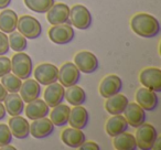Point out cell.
<instances>
[{"label":"cell","mask_w":161,"mask_h":150,"mask_svg":"<svg viewBox=\"0 0 161 150\" xmlns=\"http://www.w3.org/2000/svg\"><path fill=\"white\" fill-rule=\"evenodd\" d=\"M69 23L78 30H86L92 25V14L90 10L82 5H75L69 8Z\"/></svg>","instance_id":"5b68a950"},{"label":"cell","mask_w":161,"mask_h":150,"mask_svg":"<svg viewBox=\"0 0 161 150\" xmlns=\"http://www.w3.org/2000/svg\"><path fill=\"white\" fill-rule=\"evenodd\" d=\"M11 3V0H0V9H6Z\"/></svg>","instance_id":"74e56055"},{"label":"cell","mask_w":161,"mask_h":150,"mask_svg":"<svg viewBox=\"0 0 161 150\" xmlns=\"http://www.w3.org/2000/svg\"><path fill=\"white\" fill-rule=\"evenodd\" d=\"M121 88H123V81L120 77L115 74H109L102 80L99 84V94L104 98H108L120 92Z\"/></svg>","instance_id":"4fadbf2b"},{"label":"cell","mask_w":161,"mask_h":150,"mask_svg":"<svg viewBox=\"0 0 161 150\" xmlns=\"http://www.w3.org/2000/svg\"><path fill=\"white\" fill-rule=\"evenodd\" d=\"M61 140L63 141L64 145H66L67 147L76 148L80 147L84 141L86 140V136L82 129H77V128H65L62 132H61Z\"/></svg>","instance_id":"ac0fdd59"},{"label":"cell","mask_w":161,"mask_h":150,"mask_svg":"<svg viewBox=\"0 0 161 150\" xmlns=\"http://www.w3.org/2000/svg\"><path fill=\"white\" fill-rule=\"evenodd\" d=\"M9 40L5 32L0 31V55H6L9 52Z\"/></svg>","instance_id":"836d02e7"},{"label":"cell","mask_w":161,"mask_h":150,"mask_svg":"<svg viewBox=\"0 0 161 150\" xmlns=\"http://www.w3.org/2000/svg\"><path fill=\"white\" fill-rule=\"evenodd\" d=\"M64 97L67 101V103L73 106L83 105L86 102V93L82 87L75 85L66 87V91L64 93Z\"/></svg>","instance_id":"83f0119b"},{"label":"cell","mask_w":161,"mask_h":150,"mask_svg":"<svg viewBox=\"0 0 161 150\" xmlns=\"http://www.w3.org/2000/svg\"><path fill=\"white\" fill-rule=\"evenodd\" d=\"M0 149H1V150H16V148H14V146L10 145V143H8V145L3 146V147H0Z\"/></svg>","instance_id":"f35d334b"},{"label":"cell","mask_w":161,"mask_h":150,"mask_svg":"<svg viewBox=\"0 0 161 150\" xmlns=\"http://www.w3.org/2000/svg\"><path fill=\"white\" fill-rule=\"evenodd\" d=\"M3 87L7 90L8 93H18L20 91L21 84H22V80H20L18 76H16L14 73L11 74V72L7 73L6 75L0 77Z\"/></svg>","instance_id":"f1b7e54d"},{"label":"cell","mask_w":161,"mask_h":150,"mask_svg":"<svg viewBox=\"0 0 161 150\" xmlns=\"http://www.w3.org/2000/svg\"><path fill=\"white\" fill-rule=\"evenodd\" d=\"M52 112L50 113V119L56 127H62L67 124L69 116V106L65 104H58V105L52 107Z\"/></svg>","instance_id":"484cf974"},{"label":"cell","mask_w":161,"mask_h":150,"mask_svg":"<svg viewBox=\"0 0 161 150\" xmlns=\"http://www.w3.org/2000/svg\"><path fill=\"white\" fill-rule=\"evenodd\" d=\"M139 81L143 87L153 92H161V69L159 67H146L139 73Z\"/></svg>","instance_id":"ba28073f"},{"label":"cell","mask_w":161,"mask_h":150,"mask_svg":"<svg viewBox=\"0 0 161 150\" xmlns=\"http://www.w3.org/2000/svg\"><path fill=\"white\" fill-rule=\"evenodd\" d=\"M74 64L82 73L92 74L98 69L99 61L91 51H80L74 56Z\"/></svg>","instance_id":"8992f818"},{"label":"cell","mask_w":161,"mask_h":150,"mask_svg":"<svg viewBox=\"0 0 161 150\" xmlns=\"http://www.w3.org/2000/svg\"><path fill=\"white\" fill-rule=\"evenodd\" d=\"M157 137H158V134H157L154 126H152L151 124H141L140 126L137 127L136 135H135L137 148L141 150L152 149L153 142Z\"/></svg>","instance_id":"277c9868"},{"label":"cell","mask_w":161,"mask_h":150,"mask_svg":"<svg viewBox=\"0 0 161 150\" xmlns=\"http://www.w3.org/2000/svg\"><path fill=\"white\" fill-rule=\"evenodd\" d=\"M90 119V115L86 108L82 105L73 106V108L69 109V116L67 123L71 125V127L77 128V129H84L86 128Z\"/></svg>","instance_id":"e0dca14e"},{"label":"cell","mask_w":161,"mask_h":150,"mask_svg":"<svg viewBox=\"0 0 161 150\" xmlns=\"http://www.w3.org/2000/svg\"><path fill=\"white\" fill-rule=\"evenodd\" d=\"M49 39L53 43L58 45L67 44L74 39V30L69 23H61V25H52L49 30Z\"/></svg>","instance_id":"52a82bcc"},{"label":"cell","mask_w":161,"mask_h":150,"mask_svg":"<svg viewBox=\"0 0 161 150\" xmlns=\"http://www.w3.org/2000/svg\"><path fill=\"white\" fill-rule=\"evenodd\" d=\"M135 99H136V103L142 109L148 110V112L154 110L158 107L159 104V98L157 93L147 87H143V86L136 92Z\"/></svg>","instance_id":"8fae6325"},{"label":"cell","mask_w":161,"mask_h":150,"mask_svg":"<svg viewBox=\"0 0 161 150\" xmlns=\"http://www.w3.org/2000/svg\"><path fill=\"white\" fill-rule=\"evenodd\" d=\"M20 96L23 99V102L29 103L34 99L39 98L41 94V85L36 80L32 79H27L25 80L20 87Z\"/></svg>","instance_id":"44dd1931"},{"label":"cell","mask_w":161,"mask_h":150,"mask_svg":"<svg viewBox=\"0 0 161 150\" xmlns=\"http://www.w3.org/2000/svg\"><path fill=\"white\" fill-rule=\"evenodd\" d=\"M18 14L11 9H3L0 12V31L5 33H11L17 30Z\"/></svg>","instance_id":"d4e9b609"},{"label":"cell","mask_w":161,"mask_h":150,"mask_svg":"<svg viewBox=\"0 0 161 150\" xmlns=\"http://www.w3.org/2000/svg\"><path fill=\"white\" fill-rule=\"evenodd\" d=\"M64 86L61 85L60 83L54 82L49 84L44 91V102L49 107H54L64 101Z\"/></svg>","instance_id":"d6986e66"},{"label":"cell","mask_w":161,"mask_h":150,"mask_svg":"<svg viewBox=\"0 0 161 150\" xmlns=\"http://www.w3.org/2000/svg\"><path fill=\"white\" fill-rule=\"evenodd\" d=\"M8 92L7 90H6L5 87H3V85L1 83H0V102H3V99L6 98V96H7Z\"/></svg>","instance_id":"d590c367"},{"label":"cell","mask_w":161,"mask_h":150,"mask_svg":"<svg viewBox=\"0 0 161 150\" xmlns=\"http://www.w3.org/2000/svg\"><path fill=\"white\" fill-rule=\"evenodd\" d=\"M31 11L36 14H47V11L53 6L54 0H23Z\"/></svg>","instance_id":"4dcf8cb0"},{"label":"cell","mask_w":161,"mask_h":150,"mask_svg":"<svg viewBox=\"0 0 161 150\" xmlns=\"http://www.w3.org/2000/svg\"><path fill=\"white\" fill-rule=\"evenodd\" d=\"M11 141L12 134L10 131L9 126L6 124H0V147L11 143Z\"/></svg>","instance_id":"1f68e13d"},{"label":"cell","mask_w":161,"mask_h":150,"mask_svg":"<svg viewBox=\"0 0 161 150\" xmlns=\"http://www.w3.org/2000/svg\"><path fill=\"white\" fill-rule=\"evenodd\" d=\"M6 114H7V112H6L5 105L3 104V102H0V120L5 118V117H6Z\"/></svg>","instance_id":"8d00e7d4"},{"label":"cell","mask_w":161,"mask_h":150,"mask_svg":"<svg viewBox=\"0 0 161 150\" xmlns=\"http://www.w3.org/2000/svg\"><path fill=\"white\" fill-rule=\"evenodd\" d=\"M54 131V125L47 117L32 120L30 124V135L36 139H42L51 136Z\"/></svg>","instance_id":"5bb4252c"},{"label":"cell","mask_w":161,"mask_h":150,"mask_svg":"<svg viewBox=\"0 0 161 150\" xmlns=\"http://www.w3.org/2000/svg\"><path fill=\"white\" fill-rule=\"evenodd\" d=\"M69 7L66 3H53L51 8L47 11V20L52 25L61 23H69Z\"/></svg>","instance_id":"7c38bea8"},{"label":"cell","mask_w":161,"mask_h":150,"mask_svg":"<svg viewBox=\"0 0 161 150\" xmlns=\"http://www.w3.org/2000/svg\"><path fill=\"white\" fill-rule=\"evenodd\" d=\"M11 72V60L7 56L0 55V77Z\"/></svg>","instance_id":"d6a6232c"},{"label":"cell","mask_w":161,"mask_h":150,"mask_svg":"<svg viewBox=\"0 0 161 150\" xmlns=\"http://www.w3.org/2000/svg\"><path fill=\"white\" fill-rule=\"evenodd\" d=\"M123 114L128 125L134 128H137L146 121L145 109H142L137 103H128Z\"/></svg>","instance_id":"9a60e30c"},{"label":"cell","mask_w":161,"mask_h":150,"mask_svg":"<svg viewBox=\"0 0 161 150\" xmlns=\"http://www.w3.org/2000/svg\"><path fill=\"white\" fill-rule=\"evenodd\" d=\"M78 149L80 150H99L101 147L99 145H97L95 141H84L82 145L78 147Z\"/></svg>","instance_id":"e575fe53"},{"label":"cell","mask_w":161,"mask_h":150,"mask_svg":"<svg viewBox=\"0 0 161 150\" xmlns=\"http://www.w3.org/2000/svg\"><path fill=\"white\" fill-rule=\"evenodd\" d=\"M25 116L31 120L42 117H47L50 113V107L44 102V99L36 98L32 102H29L27 107H25Z\"/></svg>","instance_id":"ffe728a7"},{"label":"cell","mask_w":161,"mask_h":150,"mask_svg":"<svg viewBox=\"0 0 161 150\" xmlns=\"http://www.w3.org/2000/svg\"><path fill=\"white\" fill-rule=\"evenodd\" d=\"M3 105L10 116H18L25 110V102L18 93H8L3 99Z\"/></svg>","instance_id":"603a6c76"},{"label":"cell","mask_w":161,"mask_h":150,"mask_svg":"<svg viewBox=\"0 0 161 150\" xmlns=\"http://www.w3.org/2000/svg\"><path fill=\"white\" fill-rule=\"evenodd\" d=\"M33 64L29 54L17 52L11 58V71L20 80H27L31 76Z\"/></svg>","instance_id":"7a4b0ae2"},{"label":"cell","mask_w":161,"mask_h":150,"mask_svg":"<svg viewBox=\"0 0 161 150\" xmlns=\"http://www.w3.org/2000/svg\"><path fill=\"white\" fill-rule=\"evenodd\" d=\"M113 145L117 150H136L137 142L136 138L132 134L124 131L117 136L113 137Z\"/></svg>","instance_id":"4316f807"},{"label":"cell","mask_w":161,"mask_h":150,"mask_svg":"<svg viewBox=\"0 0 161 150\" xmlns=\"http://www.w3.org/2000/svg\"><path fill=\"white\" fill-rule=\"evenodd\" d=\"M106 99L107 101L105 102V109L110 115L123 114L127 104L129 103L127 97L120 93H117V94L113 95Z\"/></svg>","instance_id":"cb8c5ba5"},{"label":"cell","mask_w":161,"mask_h":150,"mask_svg":"<svg viewBox=\"0 0 161 150\" xmlns=\"http://www.w3.org/2000/svg\"><path fill=\"white\" fill-rule=\"evenodd\" d=\"M130 28L137 34L145 39H151L160 33V23L152 14L140 12L130 19Z\"/></svg>","instance_id":"6da1fadb"},{"label":"cell","mask_w":161,"mask_h":150,"mask_svg":"<svg viewBox=\"0 0 161 150\" xmlns=\"http://www.w3.org/2000/svg\"><path fill=\"white\" fill-rule=\"evenodd\" d=\"M8 126L10 128L12 136L18 139H25L29 137L30 134V124L27 118L21 117V115L18 116H12L9 119Z\"/></svg>","instance_id":"2e32d148"},{"label":"cell","mask_w":161,"mask_h":150,"mask_svg":"<svg viewBox=\"0 0 161 150\" xmlns=\"http://www.w3.org/2000/svg\"><path fill=\"white\" fill-rule=\"evenodd\" d=\"M33 75L39 83L47 86L58 82V69L52 63H41L36 67Z\"/></svg>","instance_id":"30bf717a"},{"label":"cell","mask_w":161,"mask_h":150,"mask_svg":"<svg viewBox=\"0 0 161 150\" xmlns=\"http://www.w3.org/2000/svg\"><path fill=\"white\" fill-rule=\"evenodd\" d=\"M80 79V72L76 65L72 62H66L58 69V81L64 87H69L78 83Z\"/></svg>","instance_id":"9c48e42d"},{"label":"cell","mask_w":161,"mask_h":150,"mask_svg":"<svg viewBox=\"0 0 161 150\" xmlns=\"http://www.w3.org/2000/svg\"><path fill=\"white\" fill-rule=\"evenodd\" d=\"M128 128H129V125L121 114L113 115L105 124V131L110 137H115L121 132L127 131Z\"/></svg>","instance_id":"7402d4cb"},{"label":"cell","mask_w":161,"mask_h":150,"mask_svg":"<svg viewBox=\"0 0 161 150\" xmlns=\"http://www.w3.org/2000/svg\"><path fill=\"white\" fill-rule=\"evenodd\" d=\"M9 40V47L16 52H23L28 47V41L27 38L23 36L20 32H11L10 36H8Z\"/></svg>","instance_id":"f546056e"},{"label":"cell","mask_w":161,"mask_h":150,"mask_svg":"<svg viewBox=\"0 0 161 150\" xmlns=\"http://www.w3.org/2000/svg\"><path fill=\"white\" fill-rule=\"evenodd\" d=\"M17 30L27 39L34 40L41 36L42 25H41L40 21L34 17L25 14V16H21L20 18H18Z\"/></svg>","instance_id":"3957f363"}]
</instances>
